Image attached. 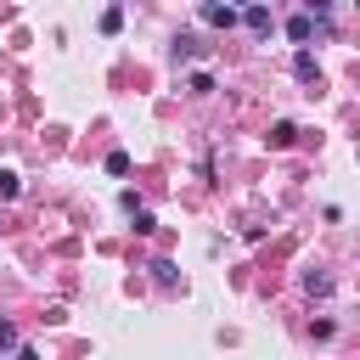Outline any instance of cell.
Listing matches in <instances>:
<instances>
[{
    "instance_id": "cell-1",
    "label": "cell",
    "mask_w": 360,
    "mask_h": 360,
    "mask_svg": "<svg viewBox=\"0 0 360 360\" xmlns=\"http://www.w3.org/2000/svg\"><path fill=\"white\" fill-rule=\"evenodd\" d=\"M309 34H315V11H298V17L287 22V39H298V45H304Z\"/></svg>"
},
{
    "instance_id": "cell-2",
    "label": "cell",
    "mask_w": 360,
    "mask_h": 360,
    "mask_svg": "<svg viewBox=\"0 0 360 360\" xmlns=\"http://www.w3.org/2000/svg\"><path fill=\"white\" fill-rule=\"evenodd\" d=\"M202 22H214V28H231V22H236V11H231V6H202Z\"/></svg>"
},
{
    "instance_id": "cell-3",
    "label": "cell",
    "mask_w": 360,
    "mask_h": 360,
    "mask_svg": "<svg viewBox=\"0 0 360 360\" xmlns=\"http://www.w3.org/2000/svg\"><path fill=\"white\" fill-rule=\"evenodd\" d=\"M248 28H253V34H270L276 22H270V11H264V6H248Z\"/></svg>"
},
{
    "instance_id": "cell-4",
    "label": "cell",
    "mask_w": 360,
    "mask_h": 360,
    "mask_svg": "<svg viewBox=\"0 0 360 360\" xmlns=\"http://www.w3.org/2000/svg\"><path fill=\"white\" fill-rule=\"evenodd\" d=\"M118 28H124V11L107 6V11H101V34H118Z\"/></svg>"
},
{
    "instance_id": "cell-5",
    "label": "cell",
    "mask_w": 360,
    "mask_h": 360,
    "mask_svg": "<svg viewBox=\"0 0 360 360\" xmlns=\"http://www.w3.org/2000/svg\"><path fill=\"white\" fill-rule=\"evenodd\" d=\"M292 73H298V79H315V56L298 51V56H292Z\"/></svg>"
},
{
    "instance_id": "cell-6",
    "label": "cell",
    "mask_w": 360,
    "mask_h": 360,
    "mask_svg": "<svg viewBox=\"0 0 360 360\" xmlns=\"http://www.w3.org/2000/svg\"><path fill=\"white\" fill-rule=\"evenodd\" d=\"M304 287H309V292H332V276H321V270H309V276H304Z\"/></svg>"
},
{
    "instance_id": "cell-7",
    "label": "cell",
    "mask_w": 360,
    "mask_h": 360,
    "mask_svg": "<svg viewBox=\"0 0 360 360\" xmlns=\"http://www.w3.org/2000/svg\"><path fill=\"white\" fill-rule=\"evenodd\" d=\"M107 174H129V158L124 152H107Z\"/></svg>"
},
{
    "instance_id": "cell-8",
    "label": "cell",
    "mask_w": 360,
    "mask_h": 360,
    "mask_svg": "<svg viewBox=\"0 0 360 360\" xmlns=\"http://www.w3.org/2000/svg\"><path fill=\"white\" fill-rule=\"evenodd\" d=\"M0 197H17V174L11 169H0Z\"/></svg>"
},
{
    "instance_id": "cell-9",
    "label": "cell",
    "mask_w": 360,
    "mask_h": 360,
    "mask_svg": "<svg viewBox=\"0 0 360 360\" xmlns=\"http://www.w3.org/2000/svg\"><path fill=\"white\" fill-rule=\"evenodd\" d=\"M0 349H17V326L11 321H0Z\"/></svg>"
},
{
    "instance_id": "cell-10",
    "label": "cell",
    "mask_w": 360,
    "mask_h": 360,
    "mask_svg": "<svg viewBox=\"0 0 360 360\" xmlns=\"http://www.w3.org/2000/svg\"><path fill=\"white\" fill-rule=\"evenodd\" d=\"M17 360H39V354H34V349H17Z\"/></svg>"
}]
</instances>
